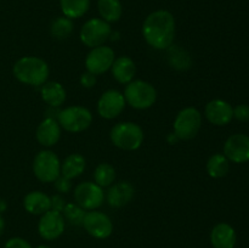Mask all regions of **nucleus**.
<instances>
[{"instance_id":"obj_1","label":"nucleus","mask_w":249,"mask_h":248,"mask_svg":"<svg viewBox=\"0 0 249 248\" xmlns=\"http://www.w3.org/2000/svg\"><path fill=\"white\" fill-rule=\"evenodd\" d=\"M142 34L146 43L153 49H168L172 46L175 38L174 16L167 10L153 11L143 22Z\"/></svg>"},{"instance_id":"obj_2","label":"nucleus","mask_w":249,"mask_h":248,"mask_svg":"<svg viewBox=\"0 0 249 248\" xmlns=\"http://www.w3.org/2000/svg\"><path fill=\"white\" fill-rule=\"evenodd\" d=\"M14 75L23 84L39 87L48 80L49 66L43 58L36 56H24L15 63Z\"/></svg>"},{"instance_id":"obj_3","label":"nucleus","mask_w":249,"mask_h":248,"mask_svg":"<svg viewBox=\"0 0 249 248\" xmlns=\"http://www.w3.org/2000/svg\"><path fill=\"white\" fill-rule=\"evenodd\" d=\"M111 140L118 148L125 151L138 150L143 142V131L133 122L117 123L111 130Z\"/></svg>"},{"instance_id":"obj_4","label":"nucleus","mask_w":249,"mask_h":248,"mask_svg":"<svg viewBox=\"0 0 249 248\" xmlns=\"http://www.w3.org/2000/svg\"><path fill=\"white\" fill-rule=\"evenodd\" d=\"M124 99L133 108L146 109L153 106L157 91L151 83L145 80H131L124 90Z\"/></svg>"},{"instance_id":"obj_5","label":"nucleus","mask_w":249,"mask_h":248,"mask_svg":"<svg viewBox=\"0 0 249 248\" xmlns=\"http://www.w3.org/2000/svg\"><path fill=\"white\" fill-rule=\"evenodd\" d=\"M57 121L60 126L70 133H80L90 126L92 114L83 106H71L58 112Z\"/></svg>"},{"instance_id":"obj_6","label":"nucleus","mask_w":249,"mask_h":248,"mask_svg":"<svg viewBox=\"0 0 249 248\" xmlns=\"http://www.w3.org/2000/svg\"><path fill=\"white\" fill-rule=\"evenodd\" d=\"M202 114L195 107H187L178 113L174 121V135L181 140H191L199 133Z\"/></svg>"},{"instance_id":"obj_7","label":"nucleus","mask_w":249,"mask_h":248,"mask_svg":"<svg viewBox=\"0 0 249 248\" xmlns=\"http://www.w3.org/2000/svg\"><path fill=\"white\" fill-rule=\"evenodd\" d=\"M33 172L41 182H53L61 175V163L53 151H40L33 162Z\"/></svg>"},{"instance_id":"obj_8","label":"nucleus","mask_w":249,"mask_h":248,"mask_svg":"<svg viewBox=\"0 0 249 248\" xmlns=\"http://www.w3.org/2000/svg\"><path fill=\"white\" fill-rule=\"evenodd\" d=\"M111 35V26L102 18H91L83 24L80 29V40L88 48L104 45Z\"/></svg>"},{"instance_id":"obj_9","label":"nucleus","mask_w":249,"mask_h":248,"mask_svg":"<svg viewBox=\"0 0 249 248\" xmlns=\"http://www.w3.org/2000/svg\"><path fill=\"white\" fill-rule=\"evenodd\" d=\"M74 199L78 206L85 211H95L104 203L105 192L102 187L95 182H80L74 190Z\"/></svg>"},{"instance_id":"obj_10","label":"nucleus","mask_w":249,"mask_h":248,"mask_svg":"<svg viewBox=\"0 0 249 248\" xmlns=\"http://www.w3.org/2000/svg\"><path fill=\"white\" fill-rule=\"evenodd\" d=\"M83 226L89 235L92 237L105 240L109 237L113 231V223L108 215L99 211H90L85 213Z\"/></svg>"},{"instance_id":"obj_11","label":"nucleus","mask_w":249,"mask_h":248,"mask_svg":"<svg viewBox=\"0 0 249 248\" xmlns=\"http://www.w3.org/2000/svg\"><path fill=\"white\" fill-rule=\"evenodd\" d=\"M114 51L109 46L100 45L92 48L85 58V67L88 72L95 75L102 74L112 67L114 62Z\"/></svg>"},{"instance_id":"obj_12","label":"nucleus","mask_w":249,"mask_h":248,"mask_svg":"<svg viewBox=\"0 0 249 248\" xmlns=\"http://www.w3.org/2000/svg\"><path fill=\"white\" fill-rule=\"evenodd\" d=\"M66 228V220L60 212L50 209L41 215L38 223L39 235L46 241H53L60 237Z\"/></svg>"},{"instance_id":"obj_13","label":"nucleus","mask_w":249,"mask_h":248,"mask_svg":"<svg viewBox=\"0 0 249 248\" xmlns=\"http://www.w3.org/2000/svg\"><path fill=\"white\" fill-rule=\"evenodd\" d=\"M224 156L229 162L246 163L249 160V136L246 134H233L224 143Z\"/></svg>"},{"instance_id":"obj_14","label":"nucleus","mask_w":249,"mask_h":248,"mask_svg":"<svg viewBox=\"0 0 249 248\" xmlns=\"http://www.w3.org/2000/svg\"><path fill=\"white\" fill-rule=\"evenodd\" d=\"M125 99L118 90H107L97 102V112L102 118L113 119L118 117L125 107Z\"/></svg>"},{"instance_id":"obj_15","label":"nucleus","mask_w":249,"mask_h":248,"mask_svg":"<svg viewBox=\"0 0 249 248\" xmlns=\"http://www.w3.org/2000/svg\"><path fill=\"white\" fill-rule=\"evenodd\" d=\"M204 114L212 124L223 126L232 121L233 107L224 100H212L207 104Z\"/></svg>"},{"instance_id":"obj_16","label":"nucleus","mask_w":249,"mask_h":248,"mask_svg":"<svg viewBox=\"0 0 249 248\" xmlns=\"http://www.w3.org/2000/svg\"><path fill=\"white\" fill-rule=\"evenodd\" d=\"M36 140L45 147L56 145L61 138V126L53 118H45L36 128Z\"/></svg>"},{"instance_id":"obj_17","label":"nucleus","mask_w":249,"mask_h":248,"mask_svg":"<svg viewBox=\"0 0 249 248\" xmlns=\"http://www.w3.org/2000/svg\"><path fill=\"white\" fill-rule=\"evenodd\" d=\"M134 197V186L128 181H119L107 191V202L113 208L126 206Z\"/></svg>"},{"instance_id":"obj_18","label":"nucleus","mask_w":249,"mask_h":248,"mask_svg":"<svg viewBox=\"0 0 249 248\" xmlns=\"http://www.w3.org/2000/svg\"><path fill=\"white\" fill-rule=\"evenodd\" d=\"M236 241L235 229L226 223L216 224L211 232V243L214 248H233Z\"/></svg>"},{"instance_id":"obj_19","label":"nucleus","mask_w":249,"mask_h":248,"mask_svg":"<svg viewBox=\"0 0 249 248\" xmlns=\"http://www.w3.org/2000/svg\"><path fill=\"white\" fill-rule=\"evenodd\" d=\"M113 78L121 84H128L134 79L136 73V66L128 56H121L116 58L111 67Z\"/></svg>"},{"instance_id":"obj_20","label":"nucleus","mask_w":249,"mask_h":248,"mask_svg":"<svg viewBox=\"0 0 249 248\" xmlns=\"http://www.w3.org/2000/svg\"><path fill=\"white\" fill-rule=\"evenodd\" d=\"M23 206L28 213L33 215H43L51 209V198L41 191H32L24 197Z\"/></svg>"},{"instance_id":"obj_21","label":"nucleus","mask_w":249,"mask_h":248,"mask_svg":"<svg viewBox=\"0 0 249 248\" xmlns=\"http://www.w3.org/2000/svg\"><path fill=\"white\" fill-rule=\"evenodd\" d=\"M41 97L51 107H60L66 101V90L61 83L45 82L41 85Z\"/></svg>"},{"instance_id":"obj_22","label":"nucleus","mask_w":249,"mask_h":248,"mask_svg":"<svg viewBox=\"0 0 249 248\" xmlns=\"http://www.w3.org/2000/svg\"><path fill=\"white\" fill-rule=\"evenodd\" d=\"M85 167H87L85 158L79 153H72L61 164V175L70 180L74 179L84 173Z\"/></svg>"},{"instance_id":"obj_23","label":"nucleus","mask_w":249,"mask_h":248,"mask_svg":"<svg viewBox=\"0 0 249 248\" xmlns=\"http://www.w3.org/2000/svg\"><path fill=\"white\" fill-rule=\"evenodd\" d=\"M100 16L106 22H117L122 16L123 6L119 0H99L97 1Z\"/></svg>"},{"instance_id":"obj_24","label":"nucleus","mask_w":249,"mask_h":248,"mask_svg":"<svg viewBox=\"0 0 249 248\" xmlns=\"http://www.w3.org/2000/svg\"><path fill=\"white\" fill-rule=\"evenodd\" d=\"M62 14L68 18L84 16L90 7V0H60Z\"/></svg>"},{"instance_id":"obj_25","label":"nucleus","mask_w":249,"mask_h":248,"mask_svg":"<svg viewBox=\"0 0 249 248\" xmlns=\"http://www.w3.org/2000/svg\"><path fill=\"white\" fill-rule=\"evenodd\" d=\"M229 169H230L229 159L221 153H215L207 162V172H208L209 177H214V179L225 177L229 173Z\"/></svg>"},{"instance_id":"obj_26","label":"nucleus","mask_w":249,"mask_h":248,"mask_svg":"<svg viewBox=\"0 0 249 248\" xmlns=\"http://www.w3.org/2000/svg\"><path fill=\"white\" fill-rule=\"evenodd\" d=\"M95 184L101 187H108L116 180V169L108 163H101L96 167L94 172Z\"/></svg>"},{"instance_id":"obj_27","label":"nucleus","mask_w":249,"mask_h":248,"mask_svg":"<svg viewBox=\"0 0 249 248\" xmlns=\"http://www.w3.org/2000/svg\"><path fill=\"white\" fill-rule=\"evenodd\" d=\"M73 31V23L71 21V18L63 16L58 17V18L53 19V23H51L50 32L51 35L56 39H65L67 36H70V34Z\"/></svg>"},{"instance_id":"obj_28","label":"nucleus","mask_w":249,"mask_h":248,"mask_svg":"<svg viewBox=\"0 0 249 248\" xmlns=\"http://www.w3.org/2000/svg\"><path fill=\"white\" fill-rule=\"evenodd\" d=\"M63 218L72 225H83L85 216V209L77 203H67L63 208Z\"/></svg>"},{"instance_id":"obj_29","label":"nucleus","mask_w":249,"mask_h":248,"mask_svg":"<svg viewBox=\"0 0 249 248\" xmlns=\"http://www.w3.org/2000/svg\"><path fill=\"white\" fill-rule=\"evenodd\" d=\"M233 118H236L240 122H248L249 121V106L246 104L238 105L233 108Z\"/></svg>"},{"instance_id":"obj_30","label":"nucleus","mask_w":249,"mask_h":248,"mask_svg":"<svg viewBox=\"0 0 249 248\" xmlns=\"http://www.w3.org/2000/svg\"><path fill=\"white\" fill-rule=\"evenodd\" d=\"M4 248H33L28 241L21 237H12L6 241Z\"/></svg>"},{"instance_id":"obj_31","label":"nucleus","mask_w":249,"mask_h":248,"mask_svg":"<svg viewBox=\"0 0 249 248\" xmlns=\"http://www.w3.org/2000/svg\"><path fill=\"white\" fill-rule=\"evenodd\" d=\"M53 182H55L56 190H57L58 192H62V194H67V192L71 190V186H72L71 180L67 179V177H62V175H60V177H58Z\"/></svg>"},{"instance_id":"obj_32","label":"nucleus","mask_w":249,"mask_h":248,"mask_svg":"<svg viewBox=\"0 0 249 248\" xmlns=\"http://www.w3.org/2000/svg\"><path fill=\"white\" fill-rule=\"evenodd\" d=\"M80 84L84 88H92L96 84V75L90 72L83 73L80 77Z\"/></svg>"},{"instance_id":"obj_33","label":"nucleus","mask_w":249,"mask_h":248,"mask_svg":"<svg viewBox=\"0 0 249 248\" xmlns=\"http://www.w3.org/2000/svg\"><path fill=\"white\" fill-rule=\"evenodd\" d=\"M65 206H66V202L61 196L55 195L53 197H51V209H53V211L60 212L61 213V212L63 211V208H65Z\"/></svg>"},{"instance_id":"obj_34","label":"nucleus","mask_w":249,"mask_h":248,"mask_svg":"<svg viewBox=\"0 0 249 248\" xmlns=\"http://www.w3.org/2000/svg\"><path fill=\"white\" fill-rule=\"evenodd\" d=\"M4 229H5V221H4V218H2V215L0 214V236H1L2 232H4Z\"/></svg>"},{"instance_id":"obj_35","label":"nucleus","mask_w":249,"mask_h":248,"mask_svg":"<svg viewBox=\"0 0 249 248\" xmlns=\"http://www.w3.org/2000/svg\"><path fill=\"white\" fill-rule=\"evenodd\" d=\"M5 209V204H4V201H0V212H2Z\"/></svg>"},{"instance_id":"obj_36","label":"nucleus","mask_w":249,"mask_h":248,"mask_svg":"<svg viewBox=\"0 0 249 248\" xmlns=\"http://www.w3.org/2000/svg\"><path fill=\"white\" fill-rule=\"evenodd\" d=\"M36 248H51L50 246H45V245H40V246H38V247Z\"/></svg>"}]
</instances>
